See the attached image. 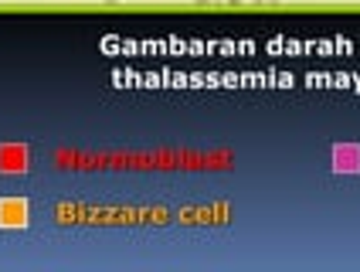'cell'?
<instances>
[{
	"instance_id": "obj_1",
	"label": "cell",
	"mask_w": 360,
	"mask_h": 272,
	"mask_svg": "<svg viewBox=\"0 0 360 272\" xmlns=\"http://www.w3.org/2000/svg\"><path fill=\"white\" fill-rule=\"evenodd\" d=\"M255 4H259V7H276L279 0H255Z\"/></svg>"
},
{
	"instance_id": "obj_2",
	"label": "cell",
	"mask_w": 360,
	"mask_h": 272,
	"mask_svg": "<svg viewBox=\"0 0 360 272\" xmlns=\"http://www.w3.org/2000/svg\"><path fill=\"white\" fill-rule=\"evenodd\" d=\"M198 4H200V7H207V4H214V0H198Z\"/></svg>"
}]
</instances>
